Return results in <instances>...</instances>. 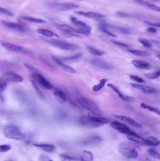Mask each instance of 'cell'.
<instances>
[{
  "mask_svg": "<svg viewBox=\"0 0 160 161\" xmlns=\"http://www.w3.org/2000/svg\"><path fill=\"white\" fill-rule=\"evenodd\" d=\"M147 142L149 146H157L160 144V141L158 139L155 137L150 136V137H147L146 139Z\"/></svg>",
  "mask_w": 160,
  "mask_h": 161,
  "instance_id": "cell-32",
  "label": "cell"
},
{
  "mask_svg": "<svg viewBox=\"0 0 160 161\" xmlns=\"http://www.w3.org/2000/svg\"><path fill=\"white\" fill-rule=\"evenodd\" d=\"M108 24L106 23V22H100L99 23V28L100 30L102 32H104L107 35L115 37H116V35H115L114 34H113L108 30Z\"/></svg>",
  "mask_w": 160,
  "mask_h": 161,
  "instance_id": "cell-26",
  "label": "cell"
},
{
  "mask_svg": "<svg viewBox=\"0 0 160 161\" xmlns=\"http://www.w3.org/2000/svg\"><path fill=\"white\" fill-rule=\"evenodd\" d=\"M140 147L139 145L131 141L122 142L119 147V150L121 154L127 158L135 159L138 157L137 149Z\"/></svg>",
  "mask_w": 160,
  "mask_h": 161,
  "instance_id": "cell-1",
  "label": "cell"
},
{
  "mask_svg": "<svg viewBox=\"0 0 160 161\" xmlns=\"http://www.w3.org/2000/svg\"><path fill=\"white\" fill-rule=\"evenodd\" d=\"M132 63L134 67L141 69H150L152 68V65L150 63L142 60H133Z\"/></svg>",
  "mask_w": 160,
  "mask_h": 161,
  "instance_id": "cell-19",
  "label": "cell"
},
{
  "mask_svg": "<svg viewBox=\"0 0 160 161\" xmlns=\"http://www.w3.org/2000/svg\"><path fill=\"white\" fill-rule=\"evenodd\" d=\"M5 161H13L11 160H8Z\"/></svg>",
  "mask_w": 160,
  "mask_h": 161,
  "instance_id": "cell-50",
  "label": "cell"
},
{
  "mask_svg": "<svg viewBox=\"0 0 160 161\" xmlns=\"http://www.w3.org/2000/svg\"><path fill=\"white\" fill-rule=\"evenodd\" d=\"M80 123L83 125L85 126L90 127H98L101 126V125H99L96 123H94L93 121H91L87 116H82L80 118Z\"/></svg>",
  "mask_w": 160,
  "mask_h": 161,
  "instance_id": "cell-20",
  "label": "cell"
},
{
  "mask_svg": "<svg viewBox=\"0 0 160 161\" xmlns=\"http://www.w3.org/2000/svg\"><path fill=\"white\" fill-rule=\"evenodd\" d=\"M70 20L73 24L79 27V29H78L80 32V34L88 35L91 33L92 27L87 24L79 20L74 17H70Z\"/></svg>",
  "mask_w": 160,
  "mask_h": 161,
  "instance_id": "cell-7",
  "label": "cell"
},
{
  "mask_svg": "<svg viewBox=\"0 0 160 161\" xmlns=\"http://www.w3.org/2000/svg\"><path fill=\"white\" fill-rule=\"evenodd\" d=\"M0 44L7 51L11 52H21L23 50L22 46L11 44L9 42H6L3 41H0Z\"/></svg>",
  "mask_w": 160,
  "mask_h": 161,
  "instance_id": "cell-17",
  "label": "cell"
},
{
  "mask_svg": "<svg viewBox=\"0 0 160 161\" xmlns=\"http://www.w3.org/2000/svg\"><path fill=\"white\" fill-rule=\"evenodd\" d=\"M54 95L56 98V100L59 103L63 104L66 102V94L63 91L56 90L54 92Z\"/></svg>",
  "mask_w": 160,
  "mask_h": 161,
  "instance_id": "cell-21",
  "label": "cell"
},
{
  "mask_svg": "<svg viewBox=\"0 0 160 161\" xmlns=\"http://www.w3.org/2000/svg\"><path fill=\"white\" fill-rule=\"evenodd\" d=\"M80 159L81 161H93L94 156L92 152L87 150H84L82 152Z\"/></svg>",
  "mask_w": 160,
  "mask_h": 161,
  "instance_id": "cell-27",
  "label": "cell"
},
{
  "mask_svg": "<svg viewBox=\"0 0 160 161\" xmlns=\"http://www.w3.org/2000/svg\"><path fill=\"white\" fill-rule=\"evenodd\" d=\"M108 81V79H102L100 80L99 83L97 85L93 86L92 88V90L94 92H97L101 90L104 86H105L107 81Z\"/></svg>",
  "mask_w": 160,
  "mask_h": 161,
  "instance_id": "cell-33",
  "label": "cell"
},
{
  "mask_svg": "<svg viewBox=\"0 0 160 161\" xmlns=\"http://www.w3.org/2000/svg\"><path fill=\"white\" fill-rule=\"evenodd\" d=\"M114 116L119 120H121V121H123V122L131 125L134 127L137 128H142V125L141 124H139L130 117L125 116V115H114Z\"/></svg>",
  "mask_w": 160,
  "mask_h": 161,
  "instance_id": "cell-15",
  "label": "cell"
},
{
  "mask_svg": "<svg viewBox=\"0 0 160 161\" xmlns=\"http://www.w3.org/2000/svg\"><path fill=\"white\" fill-rule=\"evenodd\" d=\"M47 4L50 8L61 11L76 9L80 6L79 5L73 3H47Z\"/></svg>",
  "mask_w": 160,
  "mask_h": 161,
  "instance_id": "cell-4",
  "label": "cell"
},
{
  "mask_svg": "<svg viewBox=\"0 0 160 161\" xmlns=\"http://www.w3.org/2000/svg\"><path fill=\"white\" fill-rule=\"evenodd\" d=\"M139 42L142 44L144 47L146 48H151L152 47V43L148 40L144 38L141 37L138 39Z\"/></svg>",
  "mask_w": 160,
  "mask_h": 161,
  "instance_id": "cell-35",
  "label": "cell"
},
{
  "mask_svg": "<svg viewBox=\"0 0 160 161\" xmlns=\"http://www.w3.org/2000/svg\"><path fill=\"white\" fill-rule=\"evenodd\" d=\"M148 153L149 155L151 156V157H153V158H155L157 159H160L159 153H158L156 150H154L153 149H149L148 150Z\"/></svg>",
  "mask_w": 160,
  "mask_h": 161,
  "instance_id": "cell-39",
  "label": "cell"
},
{
  "mask_svg": "<svg viewBox=\"0 0 160 161\" xmlns=\"http://www.w3.org/2000/svg\"><path fill=\"white\" fill-rule=\"evenodd\" d=\"M89 62L92 66L100 69L105 70H110L112 69L111 65L106 61L100 58H91L89 60Z\"/></svg>",
  "mask_w": 160,
  "mask_h": 161,
  "instance_id": "cell-11",
  "label": "cell"
},
{
  "mask_svg": "<svg viewBox=\"0 0 160 161\" xmlns=\"http://www.w3.org/2000/svg\"><path fill=\"white\" fill-rule=\"evenodd\" d=\"M33 78L41 87L47 90L52 89L53 86L43 75L38 73H34L33 75Z\"/></svg>",
  "mask_w": 160,
  "mask_h": 161,
  "instance_id": "cell-9",
  "label": "cell"
},
{
  "mask_svg": "<svg viewBox=\"0 0 160 161\" xmlns=\"http://www.w3.org/2000/svg\"><path fill=\"white\" fill-rule=\"evenodd\" d=\"M111 126L116 130L123 134L126 135H132L135 134V132L131 130L126 125L117 121H113L111 124Z\"/></svg>",
  "mask_w": 160,
  "mask_h": 161,
  "instance_id": "cell-8",
  "label": "cell"
},
{
  "mask_svg": "<svg viewBox=\"0 0 160 161\" xmlns=\"http://www.w3.org/2000/svg\"><path fill=\"white\" fill-rule=\"evenodd\" d=\"M145 76H146L147 78L151 79H156L158 78L160 75V71L159 70L155 73L154 74H146L144 75Z\"/></svg>",
  "mask_w": 160,
  "mask_h": 161,
  "instance_id": "cell-41",
  "label": "cell"
},
{
  "mask_svg": "<svg viewBox=\"0 0 160 161\" xmlns=\"http://www.w3.org/2000/svg\"><path fill=\"white\" fill-rule=\"evenodd\" d=\"M32 83H33V85H34V87L35 89H36V90L37 91V92L38 94L40 96V97H44V96L42 94V93L40 92V90H39L38 88L37 85L36 84V82H35L34 80H32Z\"/></svg>",
  "mask_w": 160,
  "mask_h": 161,
  "instance_id": "cell-47",
  "label": "cell"
},
{
  "mask_svg": "<svg viewBox=\"0 0 160 161\" xmlns=\"http://www.w3.org/2000/svg\"><path fill=\"white\" fill-rule=\"evenodd\" d=\"M117 15L120 17L126 18H132V16L131 14H128L126 12H122V11H118L117 13Z\"/></svg>",
  "mask_w": 160,
  "mask_h": 161,
  "instance_id": "cell-45",
  "label": "cell"
},
{
  "mask_svg": "<svg viewBox=\"0 0 160 161\" xmlns=\"http://www.w3.org/2000/svg\"><path fill=\"white\" fill-rule=\"evenodd\" d=\"M53 25L54 27H56L58 30L65 35L77 37H80L79 35H76V34H80L79 30L72 26H70L68 25L61 24L56 23H54Z\"/></svg>",
  "mask_w": 160,
  "mask_h": 161,
  "instance_id": "cell-5",
  "label": "cell"
},
{
  "mask_svg": "<svg viewBox=\"0 0 160 161\" xmlns=\"http://www.w3.org/2000/svg\"><path fill=\"white\" fill-rule=\"evenodd\" d=\"M133 1H135V2L140 4L142 5H145V1L143 0H133Z\"/></svg>",
  "mask_w": 160,
  "mask_h": 161,
  "instance_id": "cell-49",
  "label": "cell"
},
{
  "mask_svg": "<svg viewBox=\"0 0 160 161\" xmlns=\"http://www.w3.org/2000/svg\"><path fill=\"white\" fill-rule=\"evenodd\" d=\"M0 14H3V15H7V16L11 17L15 16V14L13 12L7 9V8H4L3 7H0Z\"/></svg>",
  "mask_w": 160,
  "mask_h": 161,
  "instance_id": "cell-38",
  "label": "cell"
},
{
  "mask_svg": "<svg viewBox=\"0 0 160 161\" xmlns=\"http://www.w3.org/2000/svg\"><path fill=\"white\" fill-rule=\"evenodd\" d=\"M86 48H87L88 51L91 53L93 55L97 57H101L104 55L106 53L103 51H100V50H97L95 48H94L92 46L90 45H85Z\"/></svg>",
  "mask_w": 160,
  "mask_h": 161,
  "instance_id": "cell-28",
  "label": "cell"
},
{
  "mask_svg": "<svg viewBox=\"0 0 160 161\" xmlns=\"http://www.w3.org/2000/svg\"><path fill=\"white\" fill-rule=\"evenodd\" d=\"M34 145L48 153H53L55 149L54 146L48 144H34Z\"/></svg>",
  "mask_w": 160,
  "mask_h": 161,
  "instance_id": "cell-22",
  "label": "cell"
},
{
  "mask_svg": "<svg viewBox=\"0 0 160 161\" xmlns=\"http://www.w3.org/2000/svg\"><path fill=\"white\" fill-rule=\"evenodd\" d=\"M37 32L39 34L43 35L45 36L48 37H52L54 36H56V35L52 31L48 30V29H44V28H39L38 29Z\"/></svg>",
  "mask_w": 160,
  "mask_h": 161,
  "instance_id": "cell-31",
  "label": "cell"
},
{
  "mask_svg": "<svg viewBox=\"0 0 160 161\" xmlns=\"http://www.w3.org/2000/svg\"><path fill=\"white\" fill-rule=\"evenodd\" d=\"M87 116L91 121H93L94 123H96V124L101 125L108 124L110 121V120L108 118L102 117L95 113H88Z\"/></svg>",
  "mask_w": 160,
  "mask_h": 161,
  "instance_id": "cell-12",
  "label": "cell"
},
{
  "mask_svg": "<svg viewBox=\"0 0 160 161\" xmlns=\"http://www.w3.org/2000/svg\"><path fill=\"white\" fill-rule=\"evenodd\" d=\"M130 78L132 80H134V81L138 82V83H144L145 82L143 78H142V77H140V76H137V75H131L130 76Z\"/></svg>",
  "mask_w": 160,
  "mask_h": 161,
  "instance_id": "cell-42",
  "label": "cell"
},
{
  "mask_svg": "<svg viewBox=\"0 0 160 161\" xmlns=\"http://www.w3.org/2000/svg\"><path fill=\"white\" fill-rule=\"evenodd\" d=\"M12 148L11 146L9 145H0V152L5 153L8 152Z\"/></svg>",
  "mask_w": 160,
  "mask_h": 161,
  "instance_id": "cell-40",
  "label": "cell"
},
{
  "mask_svg": "<svg viewBox=\"0 0 160 161\" xmlns=\"http://www.w3.org/2000/svg\"><path fill=\"white\" fill-rule=\"evenodd\" d=\"M3 132L4 136L8 139L22 140L24 137V134L15 125H8L6 126L3 129Z\"/></svg>",
  "mask_w": 160,
  "mask_h": 161,
  "instance_id": "cell-2",
  "label": "cell"
},
{
  "mask_svg": "<svg viewBox=\"0 0 160 161\" xmlns=\"http://www.w3.org/2000/svg\"><path fill=\"white\" fill-rule=\"evenodd\" d=\"M108 87H110V88L112 89L116 93L117 95H118V97L124 101H129V100H131L132 99V97L128 96L125 95L121 93V92L118 90L117 88H116L114 85L113 84H111V83H108L107 84Z\"/></svg>",
  "mask_w": 160,
  "mask_h": 161,
  "instance_id": "cell-23",
  "label": "cell"
},
{
  "mask_svg": "<svg viewBox=\"0 0 160 161\" xmlns=\"http://www.w3.org/2000/svg\"><path fill=\"white\" fill-rule=\"evenodd\" d=\"M78 1H83V0H78Z\"/></svg>",
  "mask_w": 160,
  "mask_h": 161,
  "instance_id": "cell-51",
  "label": "cell"
},
{
  "mask_svg": "<svg viewBox=\"0 0 160 161\" xmlns=\"http://www.w3.org/2000/svg\"><path fill=\"white\" fill-rule=\"evenodd\" d=\"M7 82L5 79H0V93L6 89Z\"/></svg>",
  "mask_w": 160,
  "mask_h": 161,
  "instance_id": "cell-43",
  "label": "cell"
},
{
  "mask_svg": "<svg viewBox=\"0 0 160 161\" xmlns=\"http://www.w3.org/2000/svg\"><path fill=\"white\" fill-rule=\"evenodd\" d=\"M145 5L147 6L148 8H151L152 10H155L156 11L160 12V8L159 6L151 2H147V1H145Z\"/></svg>",
  "mask_w": 160,
  "mask_h": 161,
  "instance_id": "cell-36",
  "label": "cell"
},
{
  "mask_svg": "<svg viewBox=\"0 0 160 161\" xmlns=\"http://www.w3.org/2000/svg\"><path fill=\"white\" fill-rule=\"evenodd\" d=\"M74 13L79 16L91 18V19H100L106 17L105 15L100 14V13H97V12H93V11L85 12V11H76L74 12Z\"/></svg>",
  "mask_w": 160,
  "mask_h": 161,
  "instance_id": "cell-14",
  "label": "cell"
},
{
  "mask_svg": "<svg viewBox=\"0 0 160 161\" xmlns=\"http://www.w3.org/2000/svg\"><path fill=\"white\" fill-rule=\"evenodd\" d=\"M49 161H52V160H49Z\"/></svg>",
  "mask_w": 160,
  "mask_h": 161,
  "instance_id": "cell-52",
  "label": "cell"
},
{
  "mask_svg": "<svg viewBox=\"0 0 160 161\" xmlns=\"http://www.w3.org/2000/svg\"><path fill=\"white\" fill-rule=\"evenodd\" d=\"M53 58L54 61H55V62H56V63H57V64H58L60 67H61L63 69L66 71L70 73H76V70H75L74 69H73V68L64 64V63H63L62 61H60L59 59L56 58L54 57H53Z\"/></svg>",
  "mask_w": 160,
  "mask_h": 161,
  "instance_id": "cell-24",
  "label": "cell"
},
{
  "mask_svg": "<svg viewBox=\"0 0 160 161\" xmlns=\"http://www.w3.org/2000/svg\"><path fill=\"white\" fill-rule=\"evenodd\" d=\"M127 52L132 54L134 55L137 56L142 57H147L151 56L149 53L144 51H140V50H132L129 49L127 50Z\"/></svg>",
  "mask_w": 160,
  "mask_h": 161,
  "instance_id": "cell-29",
  "label": "cell"
},
{
  "mask_svg": "<svg viewBox=\"0 0 160 161\" xmlns=\"http://www.w3.org/2000/svg\"><path fill=\"white\" fill-rule=\"evenodd\" d=\"M127 138L130 141L133 142L138 145L143 146H149L146 140L139 136L137 133H135L132 135H128Z\"/></svg>",
  "mask_w": 160,
  "mask_h": 161,
  "instance_id": "cell-16",
  "label": "cell"
},
{
  "mask_svg": "<svg viewBox=\"0 0 160 161\" xmlns=\"http://www.w3.org/2000/svg\"><path fill=\"white\" fill-rule=\"evenodd\" d=\"M46 41L54 47L66 51H74L80 49V47L76 44L61 40L52 39L46 40Z\"/></svg>",
  "mask_w": 160,
  "mask_h": 161,
  "instance_id": "cell-3",
  "label": "cell"
},
{
  "mask_svg": "<svg viewBox=\"0 0 160 161\" xmlns=\"http://www.w3.org/2000/svg\"><path fill=\"white\" fill-rule=\"evenodd\" d=\"M20 18L24 20L29 22L34 23L44 24L46 22V21L42 19L30 17V16H21L20 17Z\"/></svg>",
  "mask_w": 160,
  "mask_h": 161,
  "instance_id": "cell-25",
  "label": "cell"
},
{
  "mask_svg": "<svg viewBox=\"0 0 160 161\" xmlns=\"http://www.w3.org/2000/svg\"><path fill=\"white\" fill-rule=\"evenodd\" d=\"M141 107L142 108L149 110L150 111L153 112L157 114L158 115H160L159 110L157 108H155L154 107H151V106H148V105H147L146 104H145L144 103H141Z\"/></svg>",
  "mask_w": 160,
  "mask_h": 161,
  "instance_id": "cell-34",
  "label": "cell"
},
{
  "mask_svg": "<svg viewBox=\"0 0 160 161\" xmlns=\"http://www.w3.org/2000/svg\"><path fill=\"white\" fill-rule=\"evenodd\" d=\"M83 55V53H77L75 54L72 55L68 57L65 58H63V60H67V61H71V60H75V59H78L80 58Z\"/></svg>",
  "mask_w": 160,
  "mask_h": 161,
  "instance_id": "cell-37",
  "label": "cell"
},
{
  "mask_svg": "<svg viewBox=\"0 0 160 161\" xmlns=\"http://www.w3.org/2000/svg\"><path fill=\"white\" fill-rule=\"evenodd\" d=\"M1 22L4 26L12 30L22 32H25L27 30L26 27L24 25L18 23L13 22L4 20H2Z\"/></svg>",
  "mask_w": 160,
  "mask_h": 161,
  "instance_id": "cell-10",
  "label": "cell"
},
{
  "mask_svg": "<svg viewBox=\"0 0 160 161\" xmlns=\"http://www.w3.org/2000/svg\"><path fill=\"white\" fill-rule=\"evenodd\" d=\"M131 85L135 89L142 91L145 93L152 94L156 92V90L151 86H147L143 84H138L136 83H131Z\"/></svg>",
  "mask_w": 160,
  "mask_h": 161,
  "instance_id": "cell-18",
  "label": "cell"
},
{
  "mask_svg": "<svg viewBox=\"0 0 160 161\" xmlns=\"http://www.w3.org/2000/svg\"><path fill=\"white\" fill-rule=\"evenodd\" d=\"M108 28H113V29H115L116 31H117L119 33H121L122 34H124V35H130V34H131V30L128 29V28L112 26V25H110L109 24H108Z\"/></svg>",
  "mask_w": 160,
  "mask_h": 161,
  "instance_id": "cell-30",
  "label": "cell"
},
{
  "mask_svg": "<svg viewBox=\"0 0 160 161\" xmlns=\"http://www.w3.org/2000/svg\"><path fill=\"white\" fill-rule=\"evenodd\" d=\"M78 101L83 108L89 111L90 112L96 113L99 111V108L97 104L91 99L81 97L78 98Z\"/></svg>",
  "mask_w": 160,
  "mask_h": 161,
  "instance_id": "cell-6",
  "label": "cell"
},
{
  "mask_svg": "<svg viewBox=\"0 0 160 161\" xmlns=\"http://www.w3.org/2000/svg\"><path fill=\"white\" fill-rule=\"evenodd\" d=\"M144 22L147 24L151 25V26L158 27L160 26V23L158 22L152 21L147 20H145L144 21Z\"/></svg>",
  "mask_w": 160,
  "mask_h": 161,
  "instance_id": "cell-44",
  "label": "cell"
},
{
  "mask_svg": "<svg viewBox=\"0 0 160 161\" xmlns=\"http://www.w3.org/2000/svg\"><path fill=\"white\" fill-rule=\"evenodd\" d=\"M112 43L114 44H116V45H118L120 47H124V48H127L129 47L128 45L126 44V43H123V42H120L114 40H111V41Z\"/></svg>",
  "mask_w": 160,
  "mask_h": 161,
  "instance_id": "cell-46",
  "label": "cell"
},
{
  "mask_svg": "<svg viewBox=\"0 0 160 161\" xmlns=\"http://www.w3.org/2000/svg\"><path fill=\"white\" fill-rule=\"evenodd\" d=\"M5 80L15 82H20L23 80V78L19 75L12 71H6L4 73Z\"/></svg>",
  "mask_w": 160,
  "mask_h": 161,
  "instance_id": "cell-13",
  "label": "cell"
},
{
  "mask_svg": "<svg viewBox=\"0 0 160 161\" xmlns=\"http://www.w3.org/2000/svg\"><path fill=\"white\" fill-rule=\"evenodd\" d=\"M147 32L151 33H156L157 32V30L153 27H149L147 29Z\"/></svg>",
  "mask_w": 160,
  "mask_h": 161,
  "instance_id": "cell-48",
  "label": "cell"
}]
</instances>
